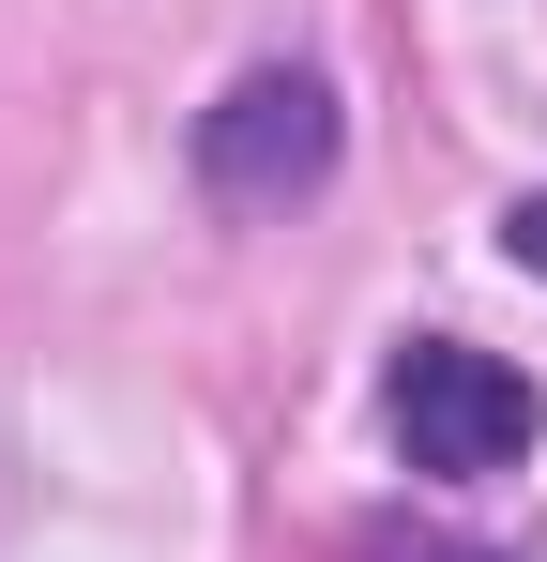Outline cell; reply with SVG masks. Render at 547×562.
<instances>
[{"instance_id":"4","label":"cell","mask_w":547,"mask_h":562,"mask_svg":"<svg viewBox=\"0 0 547 562\" xmlns=\"http://www.w3.org/2000/svg\"><path fill=\"white\" fill-rule=\"evenodd\" d=\"M380 562H502V548H380Z\"/></svg>"},{"instance_id":"3","label":"cell","mask_w":547,"mask_h":562,"mask_svg":"<svg viewBox=\"0 0 547 562\" xmlns=\"http://www.w3.org/2000/svg\"><path fill=\"white\" fill-rule=\"evenodd\" d=\"M502 259H517V274H547V198H517V213H502Z\"/></svg>"},{"instance_id":"2","label":"cell","mask_w":547,"mask_h":562,"mask_svg":"<svg viewBox=\"0 0 547 562\" xmlns=\"http://www.w3.org/2000/svg\"><path fill=\"white\" fill-rule=\"evenodd\" d=\"M335 153H350V122H335V92H320L304 61H259V77H228V92L198 106V183L244 198V213L320 198V183H335Z\"/></svg>"},{"instance_id":"1","label":"cell","mask_w":547,"mask_h":562,"mask_svg":"<svg viewBox=\"0 0 547 562\" xmlns=\"http://www.w3.org/2000/svg\"><path fill=\"white\" fill-rule=\"evenodd\" d=\"M380 411H395V457L442 471V486L533 457V380L502 366V350H456V335H411L395 380H380Z\"/></svg>"}]
</instances>
